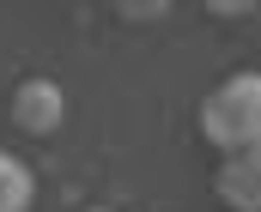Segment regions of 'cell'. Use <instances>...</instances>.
<instances>
[{"mask_svg":"<svg viewBox=\"0 0 261 212\" xmlns=\"http://www.w3.org/2000/svg\"><path fill=\"white\" fill-rule=\"evenodd\" d=\"M200 134L225 158L261 145V73H231L200 97Z\"/></svg>","mask_w":261,"mask_h":212,"instance_id":"6da1fadb","label":"cell"},{"mask_svg":"<svg viewBox=\"0 0 261 212\" xmlns=\"http://www.w3.org/2000/svg\"><path fill=\"white\" fill-rule=\"evenodd\" d=\"M61 115H67V97H61V85L55 79H24L18 91H12V122L24 128V134H55L61 128Z\"/></svg>","mask_w":261,"mask_h":212,"instance_id":"7a4b0ae2","label":"cell"},{"mask_svg":"<svg viewBox=\"0 0 261 212\" xmlns=\"http://www.w3.org/2000/svg\"><path fill=\"white\" fill-rule=\"evenodd\" d=\"M219 200L237 212H261V145H249V152H231L225 164H219Z\"/></svg>","mask_w":261,"mask_h":212,"instance_id":"3957f363","label":"cell"},{"mask_svg":"<svg viewBox=\"0 0 261 212\" xmlns=\"http://www.w3.org/2000/svg\"><path fill=\"white\" fill-rule=\"evenodd\" d=\"M31 194H37L31 170H24L12 152H0V212H31Z\"/></svg>","mask_w":261,"mask_h":212,"instance_id":"277c9868","label":"cell"}]
</instances>
